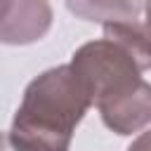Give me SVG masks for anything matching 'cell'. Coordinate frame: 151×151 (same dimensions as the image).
<instances>
[{
  "label": "cell",
  "mask_w": 151,
  "mask_h": 151,
  "mask_svg": "<svg viewBox=\"0 0 151 151\" xmlns=\"http://www.w3.org/2000/svg\"><path fill=\"white\" fill-rule=\"evenodd\" d=\"M144 12H146V26L151 28V0H146V9Z\"/></svg>",
  "instance_id": "30bf717a"
},
{
  "label": "cell",
  "mask_w": 151,
  "mask_h": 151,
  "mask_svg": "<svg viewBox=\"0 0 151 151\" xmlns=\"http://www.w3.org/2000/svg\"><path fill=\"white\" fill-rule=\"evenodd\" d=\"M68 64L87 87L94 106L134 90L144 80L134 57L106 35L80 45Z\"/></svg>",
  "instance_id": "7a4b0ae2"
},
{
  "label": "cell",
  "mask_w": 151,
  "mask_h": 151,
  "mask_svg": "<svg viewBox=\"0 0 151 151\" xmlns=\"http://www.w3.org/2000/svg\"><path fill=\"white\" fill-rule=\"evenodd\" d=\"M9 5H12V0H0V19L5 17V12L9 9Z\"/></svg>",
  "instance_id": "9c48e42d"
},
{
  "label": "cell",
  "mask_w": 151,
  "mask_h": 151,
  "mask_svg": "<svg viewBox=\"0 0 151 151\" xmlns=\"http://www.w3.org/2000/svg\"><path fill=\"white\" fill-rule=\"evenodd\" d=\"M71 14L92 24H113V21H139L146 9V0H66Z\"/></svg>",
  "instance_id": "5b68a950"
},
{
  "label": "cell",
  "mask_w": 151,
  "mask_h": 151,
  "mask_svg": "<svg viewBox=\"0 0 151 151\" xmlns=\"http://www.w3.org/2000/svg\"><path fill=\"white\" fill-rule=\"evenodd\" d=\"M0 151H12V146H9V137L2 134V132H0Z\"/></svg>",
  "instance_id": "ba28073f"
},
{
  "label": "cell",
  "mask_w": 151,
  "mask_h": 151,
  "mask_svg": "<svg viewBox=\"0 0 151 151\" xmlns=\"http://www.w3.org/2000/svg\"><path fill=\"white\" fill-rule=\"evenodd\" d=\"M90 106L92 97L71 64L42 71L26 85L12 118V151H68Z\"/></svg>",
  "instance_id": "6da1fadb"
},
{
  "label": "cell",
  "mask_w": 151,
  "mask_h": 151,
  "mask_svg": "<svg viewBox=\"0 0 151 151\" xmlns=\"http://www.w3.org/2000/svg\"><path fill=\"white\" fill-rule=\"evenodd\" d=\"M97 111L104 125L120 137L142 132L146 125H151V83L142 80L134 90L99 104Z\"/></svg>",
  "instance_id": "277c9868"
},
{
  "label": "cell",
  "mask_w": 151,
  "mask_h": 151,
  "mask_svg": "<svg viewBox=\"0 0 151 151\" xmlns=\"http://www.w3.org/2000/svg\"><path fill=\"white\" fill-rule=\"evenodd\" d=\"M50 0H12L9 9L0 19V42L31 45L47 35L52 28Z\"/></svg>",
  "instance_id": "3957f363"
},
{
  "label": "cell",
  "mask_w": 151,
  "mask_h": 151,
  "mask_svg": "<svg viewBox=\"0 0 151 151\" xmlns=\"http://www.w3.org/2000/svg\"><path fill=\"white\" fill-rule=\"evenodd\" d=\"M104 35L120 42L139 64L142 71L151 68V28L146 21H113L104 24Z\"/></svg>",
  "instance_id": "8992f818"
},
{
  "label": "cell",
  "mask_w": 151,
  "mask_h": 151,
  "mask_svg": "<svg viewBox=\"0 0 151 151\" xmlns=\"http://www.w3.org/2000/svg\"><path fill=\"white\" fill-rule=\"evenodd\" d=\"M127 151H151V130L137 134L132 139V144L127 146Z\"/></svg>",
  "instance_id": "52a82bcc"
}]
</instances>
